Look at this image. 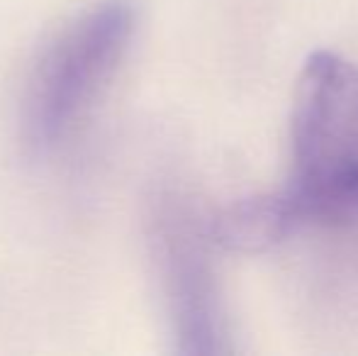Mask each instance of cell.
<instances>
[{"instance_id": "277c9868", "label": "cell", "mask_w": 358, "mask_h": 356, "mask_svg": "<svg viewBox=\"0 0 358 356\" xmlns=\"http://www.w3.org/2000/svg\"><path fill=\"white\" fill-rule=\"evenodd\" d=\"M300 225V213L283 188L227 205L208 222V232L215 244L231 252H264L283 242Z\"/></svg>"}, {"instance_id": "7a4b0ae2", "label": "cell", "mask_w": 358, "mask_h": 356, "mask_svg": "<svg viewBox=\"0 0 358 356\" xmlns=\"http://www.w3.org/2000/svg\"><path fill=\"white\" fill-rule=\"evenodd\" d=\"M137 32L134 0H100L49 42L29 76L22 108L27 144L62 147L113 81Z\"/></svg>"}, {"instance_id": "3957f363", "label": "cell", "mask_w": 358, "mask_h": 356, "mask_svg": "<svg viewBox=\"0 0 358 356\" xmlns=\"http://www.w3.org/2000/svg\"><path fill=\"white\" fill-rule=\"evenodd\" d=\"M151 227L178 349L185 354L222 352L224 322L210 269L208 225H200L180 195L164 193L154 203Z\"/></svg>"}, {"instance_id": "6da1fadb", "label": "cell", "mask_w": 358, "mask_h": 356, "mask_svg": "<svg viewBox=\"0 0 358 356\" xmlns=\"http://www.w3.org/2000/svg\"><path fill=\"white\" fill-rule=\"evenodd\" d=\"M292 173L285 193L302 222L358 218V66L315 52L300 69L290 113Z\"/></svg>"}]
</instances>
